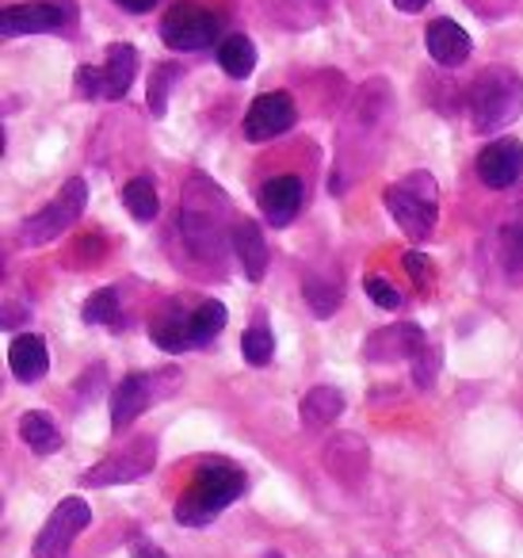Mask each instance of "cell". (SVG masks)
Listing matches in <instances>:
<instances>
[{
    "instance_id": "6da1fadb",
    "label": "cell",
    "mask_w": 523,
    "mask_h": 558,
    "mask_svg": "<svg viewBox=\"0 0 523 558\" xmlns=\"http://www.w3.org/2000/svg\"><path fill=\"white\" fill-rule=\"evenodd\" d=\"M180 233L195 260H218L233 238L230 226V199L215 180L195 172L184 187V207H180Z\"/></svg>"
},
{
    "instance_id": "7a4b0ae2",
    "label": "cell",
    "mask_w": 523,
    "mask_h": 558,
    "mask_svg": "<svg viewBox=\"0 0 523 558\" xmlns=\"http://www.w3.org/2000/svg\"><path fill=\"white\" fill-rule=\"evenodd\" d=\"M245 486H248V478L238 463L210 456L199 463L195 482L177 501L172 517H177V524H184V527H207L210 520H218V512H226L241 494H245Z\"/></svg>"
},
{
    "instance_id": "3957f363",
    "label": "cell",
    "mask_w": 523,
    "mask_h": 558,
    "mask_svg": "<svg viewBox=\"0 0 523 558\" xmlns=\"http://www.w3.org/2000/svg\"><path fill=\"white\" fill-rule=\"evenodd\" d=\"M523 111V81L520 73L492 65L470 88V116H474V131L492 134L500 126L515 123Z\"/></svg>"
},
{
    "instance_id": "277c9868",
    "label": "cell",
    "mask_w": 523,
    "mask_h": 558,
    "mask_svg": "<svg viewBox=\"0 0 523 558\" xmlns=\"http://www.w3.org/2000/svg\"><path fill=\"white\" fill-rule=\"evenodd\" d=\"M386 207H390L393 222L409 233V238L424 241L431 238L439 218V192L431 172H409L398 184L386 187Z\"/></svg>"
},
{
    "instance_id": "5b68a950",
    "label": "cell",
    "mask_w": 523,
    "mask_h": 558,
    "mask_svg": "<svg viewBox=\"0 0 523 558\" xmlns=\"http://www.w3.org/2000/svg\"><path fill=\"white\" fill-rule=\"evenodd\" d=\"M85 203H88V184L81 177H73L70 184L62 187L58 199H50L47 207L35 210L32 218L20 222V245L39 248V245H47V241L62 238V233L85 215Z\"/></svg>"
},
{
    "instance_id": "8992f818",
    "label": "cell",
    "mask_w": 523,
    "mask_h": 558,
    "mask_svg": "<svg viewBox=\"0 0 523 558\" xmlns=\"http://www.w3.org/2000/svg\"><path fill=\"white\" fill-rule=\"evenodd\" d=\"M88 524H93V509H88L85 497H65V501L50 512L42 532L35 535L32 555L35 558H70L73 543H77V535L85 532Z\"/></svg>"
},
{
    "instance_id": "52a82bcc",
    "label": "cell",
    "mask_w": 523,
    "mask_h": 558,
    "mask_svg": "<svg viewBox=\"0 0 523 558\" xmlns=\"http://www.w3.org/2000/svg\"><path fill=\"white\" fill-rule=\"evenodd\" d=\"M154 466H157V436H134L123 451L100 459L85 474V486H126V482L146 478Z\"/></svg>"
},
{
    "instance_id": "ba28073f",
    "label": "cell",
    "mask_w": 523,
    "mask_h": 558,
    "mask_svg": "<svg viewBox=\"0 0 523 558\" xmlns=\"http://www.w3.org/2000/svg\"><path fill=\"white\" fill-rule=\"evenodd\" d=\"M218 32H222L218 16L199 4H177L161 20V39L169 50H207L218 39Z\"/></svg>"
},
{
    "instance_id": "9c48e42d",
    "label": "cell",
    "mask_w": 523,
    "mask_h": 558,
    "mask_svg": "<svg viewBox=\"0 0 523 558\" xmlns=\"http://www.w3.org/2000/svg\"><path fill=\"white\" fill-rule=\"evenodd\" d=\"M321 459H325V471L337 478L340 489H348V494H360L363 482H367V474H370V448H367V440H363V436H355V433L329 436Z\"/></svg>"
},
{
    "instance_id": "30bf717a",
    "label": "cell",
    "mask_w": 523,
    "mask_h": 558,
    "mask_svg": "<svg viewBox=\"0 0 523 558\" xmlns=\"http://www.w3.org/2000/svg\"><path fill=\"white\" fill-rule=\"evenodd\" d=\"M424 344H428V337H424L421 326H413V322H393V326H382L367 337L363 356H367L370 364H398V360H416L424 352Z\"/></svg>"
},
{
    "instance_id": "8fae6325",
    "label": "cell",
    "mask_w": 523,
    "mask_h": 558,
    "mask_svg": "<svg viewBox=\"0 0 523 558\" xmlns=\"http://www.w3.org/2000/svg\"><path fill=\"white\" fill-rule=\"evenodd\" d=\"M477 177H482L485 187L492 192H504V187L520 184L523 177V142L515 138H497L482 149L477 157Z\"/></svg>"
},
{
    "instance_id": "7c38bea8",
    "label": "cell",
    "mask_w": 523,
    "mask_h": 558,
    "mask_svg": "<svg viewBox=\"0 0 523 558\" xmlns=\"http://www.w3.org/2000/svg\"><path fill=\"white\" fill-rule=\"evenodd\" d=\"M294 126V100L287 93H264L253 100L245 116V134L253 142H268L279 138Z\"/></svg>"
},
{
    "instance_id": "4fadbf2b",
    "label": "cell",
    "mask_w": 523,
    "mask_h": 558,
    "mask_svg": "<svg viewBox=\"0 0 523 558\" xmlns=\"http://www.w3.org/2000/svg\"><path fill=\"white\" fill-rule=\"evenodd\" d=\"M157 402L154 390V375L146 372H131L115 390H111V428H126Z\"/></svg>"
},
{
    "instance_id": "5bb4252c",
    "label": "cell",
    "mask_w": 523,
    "mask_h": 558,
    "mask_svg": "<svg viewBox=\"0 0 523 558\" xmlns=\"http://www.w3.org/2000/svg\"><path fill=\"white\" fill-rule=\"evenodd\" d=\"M302 195H306V187H302V177H294V172L271 177L268 184L260 187L264 218H268L271 226H291L294 215L302 210Z\"/></svg>"
},
{
    "instance_id": "9a60e30c",
    "label": "cell",
    "mask_w": 523,
    "mask_h": 558,
    "mask_svg": "<svg viewBox=\"0 0 523 558\" xmlns=\"http://www.w3.org/2000/svg\"><path fill=\"white\" fill-rule=\"evenodd\" d=\"M65 20V12L58 4H47V0H32V4H16V9L0 12V32L9 35H47L58 32Z\"/></svg>"
},
{
    "instance_id": "2e32d148",
    "label": "cell",
    "mask_w": 523,
    "mask_h": 558,
    "mask_svg": "<svg viewBox=\"0 0 523 558\" xmlns=\"http://www.w3.org/2000/svg\"><path fill=\"white\" fill-rule=\"evenodd\" d=\"M230 248L238 253V260H241V268H245L248 283H260L264 271H268V241H264L260 226H256L253 218H238V222H233Z\"/></svg>"
},
{
    "instance_id": "e0dca14e",
    "label": "cell",
    "mask_w": 523,
    "mask_h": 558,
    "mask_svg": "<svg viewBox=\"0 0 523 558\" xmlns=\"http://www.w3.org/2000/svg\"><path fill=\"white\" fill-rule=\"evenodd\" d=\"M428 54L436 65H443V70H454V65H462L470 58V50H474V43H470V35L462 32L454 20H436V24H428Z\"/></svg>"
},
{
    "instance_id": "ac0fdd59",
    "label": "cell",
    "mask_w": 523,
    "mask_h": 558,
    "mask_svg": "<svg viewBox=\"0 0 523 558\" xmlns=\"http://www.w3.org/2000/svg\"><path fill=\"white\" fill-rule=\"evenodd\" d=\"M9 367L20 383H39L50 372V349L39 333H20L9 344Z\"/></svg>"
},
{
    "instance_id": "d6986e66",
    "label": "cell",
    "mask_w": 523,
    "mask_h": 558,
    "mask_svg": "<svg viewBox=\"0 0 523 558\" xmlns=\"http://www.w3.org/2000/svg\"><path fill=\"white\" fill-rule=\"evenodd\" d=\"M149 337H154V344L165 352H187L192 349V314L180 303H169L149 322Z\"/></svg>"
},
{
    "instance_id": "ffe728a7",
    "label": "cell",
    "mask_w": 523,
    "mask_h": 558,
    "mask_svg": "<svg viewBox=\"0 0 523 558\" xmlns=\"http://www.w3.org/2000/svg\"><path fill=\"white\" fill-rule=\"evenodd\" d=\"M138 77V50L131 43H115L104 62V100H123Z\"/></svg>"
},
{
    "instance_id": "44dd1931",
    "label": "cell",
    "mask_w": 523,
    "mask_h": 558,
    "mask_svg": "<svg viewBox=\"0 0 523 558\" xmlns=\"http://www.w3.org/2000/svg\"><path fill=\"white\" fill-rule=\"evenodd\" d=\"M302 295H306V306L314 311V318H332L344 303V283L340 276H329V271H309L306 283H302Z\"/></svg>"
},
{
    "instance_id": "7402d4cb",
    "label": "cell",
    "mask_w": 523,
    "mask_h": 558,
    "mask_svg": "<svg viewBox=\"0 0 523 558\" xmlns=\"http://www.w3.org/2000/svg\"><path fill=\"white\" fill-rule=\"evenodd\" d=\"M20 436H24V444L35 456H54V451L65 448V436H62V428H58V421L42 410L20 417Z\"/></svg>"
},
{
    "instance_id": "603a6c76",
    "label": "cell",
    "mask_w": 523,
    "mask_h": 558,
    "mask_svg": "<svg viewBox=\"0 0 523 558\" xmlns=\"http://www.w3.org/2000/svg\"><path fill=\"white\" fill-rule=\"evenodd\" d=\"M302 425L306 428H329L340 421V413H344V395H340L337 387H314L306 390V398H302Z\"/></svg>"
},
{
    "instance_id": "cb8c5ba5",
    "label": "cell",
    "mask_w": 523,
    "mask_h": 558,
    "mask_svg": "<svg viewBox=\"0 0 523 558\" xmlns=\"http://www.w3.org/2000/svg\"><path fill=\"white\" fill-rule=\"evenodd\" d=\"M218 65H222L226 77L245 81L256 70V47L248 35H230V39L218 47Z\"/></svg>"
},
{
    "instance_id": "d4e9b609",
    "label": "cell",
    "mask_w": 523,
    "mask_h": 558,
    "mask_svg": "<svg viewBox=\"0 0 523 558\" xmlns=\"http://www.w3.org/2000/svg\"><path fill=\"white\" fill-rule=\"evenodd\" d=\"M81 318H85V326H123V311H119V291L115 288H100L88 295V303L81 306Z\"/></svg>"
},
{
    "instance_id": "484cf974",
    "label": "cell",
    "mask_w": 523,
    "mask_h": 558,
    "mask_svg": "<svg viewBox=\"0 0 523 558\" xmlns=\"http://www.w3.org/2000/svg\"><path fill=\"white\" fill-rule=\"evenodd\" d=\"M226 329V306L218 299H207L192 311V349H203L210 344L218 333Z\"/></svg>"
},
{
    "instance_id": "4316f807",
    "label": "cell",
    "mask_w": 523,
    "mask_h": 558,
    "mask_svg": "<svg viewBox=\"0 0 523 558\" xmlns=\"http://www.w3.org/2000/svg\"><path fill=\"white\" fill-rule=\"evenodd\" d=\"M123 203L131 210V218H138V222H154L157 210H161V199H157V187L149 177H134L123 187Z\"/></svg>"
},
{
    "instance_id": "83f0119b",
    "label": "cell",
    "mask_w": 523,
    "mask_h": 558,
    "mask_svg": "<svg viewBox=\"0 0 523 558\" xmlns=\"http://www.w3.org/2000/svg\"><path fill=\"white\" fill-rule=\"evenodd\" d=\"M241 356L253 367L271 364V356H276V337H271V329L264 326V322H256V326H248L245 333H241Z\"/></svg>"
},
{
    "instance_id": "f1b7e54d",
    "label": "cell",
    "mask_w": 523,
    "mask_h": 558,
    "mask_svg": "<svg viewBox=\"0 0 523 558\" xmlns=\"http://www.w3.org/2000/svg\"><path fill=\"white\" fill-rule=\"evenodd\" d=\"M500 260L508 271H523V218L500 226Z\"/></svg>"
},
{
    "instance_id": "f546056e",
    "label": "cell",
    "mask_w": 523,
    "mask_h": 558,
    "mask_svg": "<svg viewBox=\"0 0 523 558\" xmlns=\"http://www.w3.org/2000/svg\"><path fill=\"white\" fill-rule=\"evenodd\" d=\"M184 77V70H180V65H157V73H154V88H149V111H154L157 119L165 116V108H169V104H165V96L172 93V85H177V81Z\"/></svg>"
},
{
    "instance_id": "4dcf8cb0",
    "label": "cell",
    "mask_w": 523,
    "mask_h": 558,
    "mask_svg": "<svg viewBox=\"0 0 523 558\" xmlns=\"http://www.w3.org/2000/svg\"><path fill=\"white\" fill-rule=\"evenodd\" d=\"M439 364H443V356H439L436 344H424V352L413 360V383H416V387H421V390H431V387H436Z\"/></svg>"
},
{
    "instance_id": "1f68e13d",
    "label": "cell",
    "mask_w": 523,
    "mask_h": 558,
    "mask_svg": "<svg viewBox=\"0 0 523 558\" xmlns=\"http://www.w3.org/2000/svg\"><path fill=\"white\" fill-rule=\"evenodd\" d=\"M363 288H367L370 303L382 306V311H398V306H401V291L393 288L390 279H382V276H367V283H363Z\"/></svg>"
},
{
    "instance_id": "d6a6232c",
    "label": "cell",
    "mask_w": 523,
    "mask_h": 558,
    "mask_svg": "<svg viewBox=\"0 0 523 558\" xmlns=\"http://www.w3.org/2000/svg\"><path fill=\"white\" fill-rule=\"evenodd\" d=\"M77 96H85V100L104 96V70H96V65H81L77 70Z\"/></svg>"
},
{
    "instance_id": "836d02e7",
    "label": "cell",
    "mask_w": 523,
    "mask_h": 558,
    "mask_svg": "<svg viewBox=\"0 0 523 558\" xmlns=\"http://www.w3.org/2000/svg\"><path fill=\"white\" fill-rule=\"evenodd\" d=\"M405 271L416 279V288H421V283L428 288V283H431V260L424 253H416V248H409V253H405Z\"/></svg>"
},
{
    "instance_id": "e575fe53",
    "label": "cell",
    "mask_w": 523,
    "mask_h": 558,
    "mask_svg": "<svg viewBox=\"0 0 523 558\" xmlns=\"http://www.w3.org/2000/svg\"><path fill=\"white\" fill-rule=\"evenodd\" d=\"M131 558H165V550L149 543L146 535H131Z\"/></svg>"
},
{
    "instance_id": "d590c367",
    "label": "cell",
    "mask_w": 523,
    "mask_h": 558,
    "mask_svg": "<svg viewBox=\"0 0 523 558\" xmlns=\"http://www.w3.org/2000/svg\"><path fill=\"white\" fill-rule=\"evenodd\" d=\"M119 9H126V12H149L157 4V0H115Z\"/></svg>"
},
{
    "instance_id": "8d00e7d4",
    "label": "cell",
    "mask_w": 523,
    "mask_h": 558,
    "mask_svg": "<svg viewBox=\"0 0 523 558\" xmlns=\"http://www.w3.org/2000/svg\"><path fill=\"white\" fill-rule=\"evenodd\" d=\"M393 4H398L401 12H421L424 4H428V0H393Z\"/></svg>"
},
{
    "instance_id": "74e56055",
    "label": "cell",
    "mask_w": 523,
    "mask_h": 558,
    "mask_svg": "<svg viewBox=\"0 0 523 558\" xmlns=\"http://www.w3.org/2000/svg\"><path fill=\"white\" fill-rule=\"evenodd\" d=\"M264 558H283V555H279V550H268V555H264Z\"/></svg>"
}]
</instances>
